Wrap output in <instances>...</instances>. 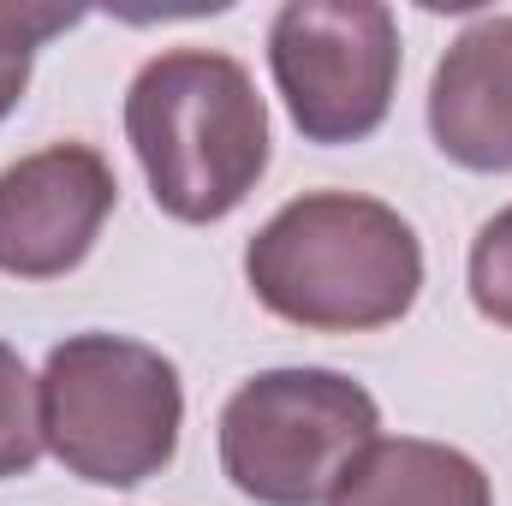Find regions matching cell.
<instances>
[{
	"label": "cell",
	"instance_id": "6da1fadb",
	"mask_svg": "<svg viewBox=\"0 0 512 506\" xmlns=\"http://www.w3.org/2000/svg\"><path fill=\"white\" fill-rule=\"evenodd\" d=\"M245 280L262 310L304 334H370L417 304L423 245L376 197L310 191L245 245Z\"/></svg>",
	"mask_w": 512,
	"mask_h": 506
},
{
	"label": "cell",
	"instance_id": "7a4b0ae2",
	"mask_svg": "<svg viewBox=\"0 0 512 506\" xmlns=\"http://www.w3.org/2000/svg\"><path fill=\"white\" fill-rule=\"evenodd\" d=\"M126 137L149 197L173 221H227L268 173V108L256 78L215 48H167L126 90Z\"/></svg>",
	"mask_w": 512,
	"mask_h": 506
},
{
	"label": "cell",
	"instance_id": "3957f363",
	"mask_svg": "<svg viewBox=\"0 0 512 506\" xmlns=\"http://www.w3.org/2000/svg\"><path fill=\"white\" fill-rule=\"evenodd\" d=\"M42 447L84 483L137 489L179 453L185 393L179 370L126 334H72L48 352L42 381Z\"/></svg>",
	"mask_w": 512,
	"mask_h": 506
},
{
	"label": "cell",
	"instance_id": "277c9868",
	"mask_svg": "<svg viewBox=\"0 0 512 506\" xmlns=\"http://www.w3.org/2000/svg\"><path fill=\"white\" fill-rule=\"evenodd\" d=\"M376 399L340 370H268L221 405V471L256 506H322L376 441Z\"/></svg>",
	"mask_w": 512,
	"mask_h": 506
},
{
	"label": "cell",
	"instance_id": "5b68a950",
	"mask_svg": "<svg viewBox=\"0 0 512 506\" xmlns=\"http://www.w3.org/2000/svg\"><path fill=\"white\" fill-rule=\"evenodd\" d=\"M268 72L310 143H358L399 90V18L376 0H286L268 24Z\"/></svg>",
	"mask_w": 512,
	"mask_h": 506
},
{
	"label": "cell",
	"instance_id": "8992f818",
	"mask_svg": "<svg viewBox=\"0 0 512 506\" xmlns=\"http://www.w3.org/2000/svg\"><path fill=\"white\" fill-rule=\"evenodd\" d=\"M120 179L90 143H48L0 173V274L60 280L96 251Z\"/></svg>",
	"mask_w": 512,
	"mask_h": 506
},
{
	"label": "cell",
	"instance_id": "52a82bcc",
	"mask_svg": "<svg viewBox=\"0 0 512 506\" xmlns=\"http://www.w3.org/2000/svg\"><path fill=\"white\" fill-rule=\"evenodd\" d=\"M435 149L471 173H512V18H477L429 78Z\"/></svg>",
	"mask_w": 512,
	"mask_h": 506
},
{
	"label": "cell",
	"instance_id": "ba28073f",
	"mask_svg": "<svg viewBox=\"0 0 512 506\" xmlns=\"http://www.w3.org/2000/svg\"><path fill=\"white\" fill-rule=\"evenodd\" d=\"M328 506H495L483 465L459 447L393 435L370 441Z\"/></svg>",
	"mask_w": 512,
	"mask_h": 506
},
{
	"label": "cell",
	"instance_id": "9c48e42d",
	"mask_svg": "<svg viewBox=\"0 0 512 506\" xmlns=\"http://www.w3.org/2000/svg\"><path fill=\"white\" fill-rule=\"evenodd\" d=\"M84 12L72 6H48V0H0V120L24 102L30 84V60L42 42H54L60 30H72Z\"/></svg>",
	"mask_w": 512,
	"mask_h": 506
},
{
	"label": "cell",
	"instance_id": "30bf717a",
	"mask_svg": "<svg viewBox=\"0 0 512 506\" xmlns=\"http://www.w3.org/2000/svg\"><path fill=\"white\" fill-rule=\"evenodd\" d=\"M42 459V399L36 376L12 346H0V483L24 477Z\"/></svg>",
	"mask_w": 512,
	"mask_h": 506
},
{
	"label": "cell",
	"instance_id": "8fae6325",
	"mask_svg": "<svg viewBox=\"0 0 512 506\" xmlns=\"http://www.w3.org/2000/svg\"><path fill=\"white\" fill-rule=\"evenodd\" d=\"M471 304L495 328H512V209L489 215L471 239Z\"/></svg>",
	"mask_w": 512,
	"mask_h": 506
}]
</instances>
